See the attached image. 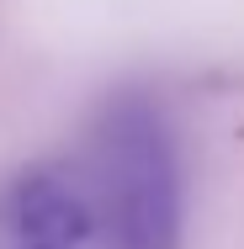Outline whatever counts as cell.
Segmentation results:
<instances>
[{
    "label": "cell",
    "mask_w": 244,
    "mask_h": 249,
    "mask_svg": "<svg viewBox=\"0 0 244 249\" xmlns=\"http://www.w3.org/2000/svg\"><path fill=\"white\" fill-rule=\"evenodd\" d=\"M96 212L112 249H181V154L144 96L112 101L96 127Z\"/></svg>",
    "instance_id": "obj_1"
},
{
    "label": "cell",
    "mask_w": 244,
    "mask_h": 249,
    "mask_svg": "<svg viewBox=\"0 0 244 249\" xmlns=\"http://www.w3.org/2000/svg\"><path fill=\"white\" fill-rule=\"evenodd\" d=\"M96 228V196L64 170H27L0 191V249H91Z\"/></svg>",
    "instance_id": "obj_2"
}]
</instances>
